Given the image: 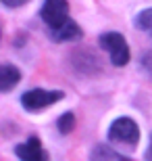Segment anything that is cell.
Listing matches in <instances>:
<instances>
[{
    "label": "cell",
    "instance_id": "6da1fadb",
    "mask_svg": "<svg viewBox=\"0 0 152 161\" xmlns=\"http://www.w3.org/2000/svg\"><path fill=\"white\" fill-rule=\"evenodd\" d=\"M98 42H100V46L108 53L113 65L123 67L129 63L131 53H129V46H127V42H125V38H123V34H119V31H106V34L100 36Z\"/></svg>",
    "mask_w": 152,
    "mask_h": 161
},
{
    "label": "cell",
    "instance_id": "7a4b0ae2",
    "mask_svg": "<svg viewBox=\"0 0 152 161\" xmlns=\"http://www.w3.org/2000/svg\"><path fill=\"white\" fill-rule=\"evenodd\" d=\"M108 140L125 144V147H135L140 140V128L131 117H119L113 121L111 130H108Z\"/></svg>",
    "mask_w": 152,
    "mask_h": 161
},
{
    "label": "cell",
    "instance_id": "3957f363",
    "mask_svg": "<svg viewBox=\"0 0 152 161\" xmlns=\"http://www.w3.org/2000/svg\"><path fill=\"white\" fill-rule=\"evenodd\" d=\"M63 92L60 90H44V88H34L27 90L23 96H21V105H23L27 111H42L44 107H50L54 103H59L63 98Z\"/></svg>",
    "mask_w": 152,
    "mask_h": 161
},
{
    "label": "cell",
    "instance_id": "277c9868",
    "mask_svg": "<svg viewBox=\"0 0 152 161\" xmlns=\"http://www.w3.org/2000/svg\"><path fill=\"white\" fill-rule=\"evenodd\" d=\"M40 15L44 23L48 25V30H54L69 19V2L67 0H44Z\"/></svg>",
    "mask_w": 152,
    "mask_h": 161
},
{
    "label": "cell",
    "instance_id": "5b68a950",
    "mask_svg": "<svg viewBox=\"0 0 152 161\" xmlns=\"http://www.w3.org/2000/svg\"><path fill=\"white\" fill-rule=\"evenodd\" d=\"M50 36H52V40H56V42H71V40H79V38L83 36V31L73 19H67L63 25L50 30Z\"/></svg>",
    "mask_w": 152,
    "mask_h": 161
},
{
    "label": "cell",
    "instance_id": "8992f818",
    "mask_svg": "<svg viewBox=\"0 0 152 161\" xmlns=\"http://www.w3.org/2000/svg\"><path fill=\"white\" fill-rule=\"evenodd\" d=\"M15 153H17V157H21V159H46V151L42 149V142L38 140V138H29L27 142L23 144H17V149H15Z\"/></svg>",
    "mask_w": 152,
    "mask_h": 161
},
{
    "label": "cell",
    "instance_id": "52a82bcc",
    "mask_svg": "<svg viewBox=\"0 0 152 161\" xmlns=\"http://www.w3.org/2000/svg\"><path fill=\"white\" fill-rule=\"evenodd\" d=\"M21 82V71L13 65L0 67V92H11L17 84Z\"/></svg>",
    "mask_w": 152,
    "mask_h": 161
},
{
    "label": "cell",
    "instance_id": "ba28073f",
    "mask_svg": "<svg viewBox=\"0 0 152 161\" xmlns=\"http://www.w3.org/2000/svg\"><path fill=\"white\" fill-rule=\"evenodd\" d=\"M92 159H117V161H125V157L117 151H113L108 144H98L92 151Z\"/></svg>",
    "mask_w": 152,
    "mask_h": 161
},
{
    "label": "cell",
    "instance_id": "9c48e42d",
    "mask_svg": "<svg viewBox=\"0 0 152 161\" xmlns=\"http://www.w3.org/2000/svg\"><path fill=\"white\" fill-rule=\"evenodd\" d=\"M135 25H138V30L146 31L148 36L152 38V8H146V11H142L138 17H135Z\"/></svg>",
    "mask_w": 152,
    "mask_h": 161
},
{
    "label": "cell",
    "instance_id": "30bf717a",
    "mask_svg": "<svg viewBox=\"0 0 152 161\" xmlns=\"http://www.w3.org/2000/svg\"><path fill=\"white\" fill-rule=\"evenodd\" d=\"M56 125H59L60 134H69V132H73V128H75V115L73 113H63L59 117V121H56Z\"/></svg>",
    "mask_w": 152,
    "mask_h": 161
},
{
    "label": "cell",
    "instance_id": "8fae6325",
    "mask_svg": "<svg viewBox=\"0 0 152 161\" xmlns=\"http://www.w3.org/2000/svg\"><path fill=\"white\" fill-rule=\"evenodd\" d=\"M140 63H142V67H144V71H148V73H150V78H152V50L142 54Z\"/></svg>",
    "mask_w": 152,
    "mask_h": 161
},
{
    "label": "cell",
    "instance_id": "7c38bea8",
    "mask_svg": "<svg viewBox=\"0 0 152 161\" xmlns=\"http://www.w3.org/2000/svg\"><path fill=\"white\" fill-rule=\"evenodd\" d=\"M4 6H8V8H17V6H23V4H27L29 0H0Z\"/></svg>",
    "mask_w": 152,
    "mask_h": 161
},
{
    "label": "cell",
    "instance_id": "4fadbf2b",
    "mask_svg": "<svg viewBox=\"0 0 152 161\" xmlns=\"http://www.w3.org/2000/svg\"><path fill=\"white\" fill-rule=\"evenodd\" d=\"M146 159H152V134H150V144H148V151H146Z\"/></svg>",
    "mask_w": 152,
    "mask_h": 161
}]
</instances>
